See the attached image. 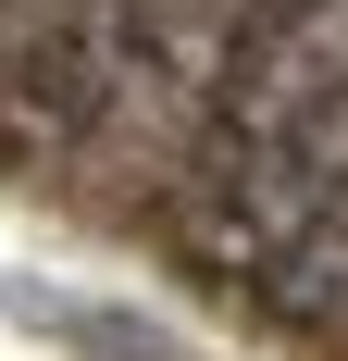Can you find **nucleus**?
Masks as SVG:
<instances>
[{
    "mask_svg": "<svg viewBox=\"0 0 348 361\" xmlns=\"http://www.w3.org/2000/svg\"><path fill=\"white\" fill-rule=\"evenodd\" d=\"M50 13H63V0H0V63H13V50H25V37L50 25Z\"/></svg>",
    "mask_w": 348,
    "mask_h": 361,
    "instance_id": "obj_1",
    "label": "nucleus"
}]
</instances>
